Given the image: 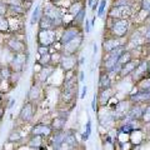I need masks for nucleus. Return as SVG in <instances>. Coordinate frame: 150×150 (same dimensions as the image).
I'll return each instance as SVG.
<instances>
[{"mask_svg":"<svg viewBox=\"0 0 150 150\" xmlns=\"http://www.w3.org/2000/svg\"><path fill=\"white\" fill-rule=\"evenodd\" d=\"M81 43H83V34L76 36V38H74L73 40L68 41L67 44L62 45V53H63V55L75 54L79 50V48L81 46Z\"/></svg>","mask_w":150,"mask_h":150,"instance_id":"0eeeda50","label":"nucleus"},{"mask_svg":"<svg viewBox=\"0 0 150 150\" xmlns=\"http://www.w3.org/2000/svg\"><path fill=\"white\" fill-rule=\"evenodd\" d=\"M35 101H31L29 100L28 103H25L24 106H23V109L20 111V114H19V118H20L24 123H29V121H31V119L34 118L35 115Z\"/></svg>","mask_w":150,"mask_h":150,"instance_id":"6e6552de","label":"nucleus"},{"mask_svg":"<svg viewBox=\"0 0 150 150\" xmlns=\"http://www.w3.org/2000/svg\"><path fill=\"white\" fill-rule=\"evenodd\" d=\"M148 75H150V65H149V69H148Z\"/></svg>","mask_w":150,"mask_h":150,"instance_id":"79ce46f5","label":"nucleus"},{"mask_svg":"<svg viewBox=\"0 0 150 150\" xmlns=\"http://www.w3.org/2000/svg\"><path fill=\"white\" fill-rule=\"evenodd\" d=\"M21 139V135L19 134V131H11V134L9 135V142L10 143H14V142H18V140Z\"/></svg>","mask_w":150,"mask_h":150,"instance_id":"72a5a7b5","label":"nucleus"},{"mask_svg":"<svg viewBox=\"0 0 150 150\" xmlns=\"http://www.w3.org/2000/svg\"><path fill=\"white\" fill-rule=\"evenodd\" d=\"M65 137H67V131L64 129L62 130H55L53 134H51V144H53L54 149H62L63 144L65 143Z\"/></svg>","mask_w":150,"mask_h":150,"instance_id":"4468645a","label":"nucleus"},{"mask_svg":"<svg viewBox=\"0 0 150 150\" xmlns=\"http://www.w3.org/2000/svg\"><path fill=\"white\" fill-rule=\"evenodd\" d=\"M85 31H86V33L90 31V24H89L88 20H85Z\"/></svg>","mask_w":150,"mask_h":150,"instance_id":"58836bf2","label":"nucleus"},{"mask_svg":"<svg viewBox=\"0 0 150 150\" xmlns=\"http://www.w3.org/2000/svg\"><path fill=\"white\" fill-rule=\"evenodd\" d=\"M38 53H39V55H44L46 53H50V46L38 45Z\"/></svg>","mask_w":150,"mask_h":150,"instance_id":"f704fd0d","label":"nucleus"},{"mask_svg":"<svg viewBox=\"0 0 150 150\" xmlns=\"http://www.w3.org/2000/svg\"><path fill=\"white\" fill-rule=\"evenodd\" d=\"M38 23H39V29H58L55 21L51 20V19H49L45 15H41Z\"/></svg>","mask_w":150,"mask_h":150,"instance_id":"412c9836","label":"nucleus"},{"mask_svg":"<svg viewBox=\"0 0 150 150\" xmlns=\"http://www.w3.org/2000/svg\"><path fill=\"white\" fill-rule=\"evenodd\" d=\"M39 14H40V6L39 5H36L35 6V10L33 11V15H31V19H30V24L31 25H34L35 23L39 21Z\"/></svg>","mask_w":150,"mask_h":150,"instance_id":"7c9ffc66","label":"nucleus"},{"mask_svg":"<svg viewBox=\"0 0 150 150\" xmlns=\"http://www.w3.org/2000/svg\"><path fill=\"white\" fill-rule=\"evenodd\" d=\"M139 6H140V9H143V10L150 13V0H140Z\"/></svg>","mask_w":150,"mask_h":150,"instance_id":"473e14b6","label":"nucleus"},{"mask_svg":"<svg viewBox=\"0 0 150 150\" xmlns=\"http://www.w3.org/2000/svg\"><path fill=\"white\" fill-rule=\"evenodd\" d=\"M85 6H86V4L84 5V3H81V1H74V3H71V5H70V8H69V13L75 15V14H78Z\"/></svg>","mask_w":150,"mask_h":150,"instance_id":"a878e982","label":"nucleus"},{"mask_svg":"<svg viewBox=\"0 0 150 150\" xmlns=\"http://www.w3.org/2000/svg\"><path fill=\"white\" fill-rule=\"evenodd\" d=\"M91 134V120L89 119L88 123H86V126H85V131L83 133V142H86V140L89 139V137H90Z\"/></svg>","mask_w":150,"mask_h":150,"instance_id":"c756f323","label":"nucleus"},{"mask_svg":"<svg viewBox=\"0 0 150 150\" xmlns=\"http://www.w3.org/2000/svg\"><path fill=\"white\" fill-rule=\"evenodd\" d=\"M139 63H140V59H133V60H130V62H128V63H125L124 65H123V68H121V70H120V73H119V76L120 78H126V76H129V75H131L133 74V71L135 69H137V67L139 65Z\"/></svg>","mask_w":150,"mask_h":150,"instance_id":"f3484780","label":"nucleus"},{"mask_svg":"<svg viewBox=\"0 0 150 150\" xmlns=\"http://www.w3.org/2000/svg\"><path fill=\"white\" fill-rule=\"evenodd\" d=\"M38 64L41 67H46V65L51 64V53H46L44 55H40V59L38 60Z\"/></svg>","mask_w":150,"mask_h":150,"instance_id":"cd10ccee","label":"nucleus"},{"mask_svg":"<svg viewBox=\"0 0 150 150\" xmlns=\"http://www.w3.org/2000/svg\"><path fill=\"white\" fill-rule=\"evenodd\" d=\"M144 38H145V40H146V43L150 41V23L144 28Z\"/></svg>","mask_w":150,"mask_h":150,"instance_id":"e433bc0d","label":"nucleus"},{"mask_svg":"<svg viewBox=\"0 0 150 150\" xmlns=\"http://www.w3.org/2000/svg\"><path fill=\"white\" fill-rule=\"evenodd\" d=\"M114 93H112V89L111 88H108V89H103V90H99V94H98V103H99L100 106H105L109 100L112 98Z\"/></svg>","mask_w":150,"mask_h":150,"instance_id":"a211bd4d","label":"nucleus"},{"mask_svg":"<svg viewBox=\"0 0 150 150\" xmlns=\"http://www.w3.org/2000/svg\"><path fill=\"white\" fill-rule=\"evenodd\" d=\"M28 60V54L25 53H16L15 56H14L13 62L10 63V68L13 69V71H20L23 69V67L26 64Z\"/></svg>","mask_w":150,"mask_h":150,"instance_id":"ddd939ff","label":"nucleus"},{"mask_svg":"<svg viewBox=\"0 0 150 150\" xmlns=\"http://www.w3.org/2000/svg\"><path fill=\"white\" fill-rule=\"evenodd\" d=\"M110 74H108L105 71H103L100 74V78H99V90H103V89H108V88H111V79L109 76Z\"/></svg>","mask_w":150,"mask_h":150,"instance_id":"4be33fe9","label":"nucleus"},{"mask_svg":"<svg viewBox=\"0 0 150 150\" xmlns=\"http://www.w3.org/2000/svg\"><path fill=\"white\" fill-rule=\"evenodd\" d=\"M142 120L144 124H150V103L144 106V112H143Z\"/></svg>","mask_w":150,"mask_h":150,"instance_id":"c85d7f7f","label":"nucleus"},{"mask_svg":"<svg viewBox=\"0 0 150 150\" xmlns=\"http://www.w3.org/2000/svg\"><path fill=\"white\" fill-rule=\"evenodd\" d=\"M54 65L50 64V65H46V67H41V70L38 71V79H39L40 83H45L48 80V78L53 74V70H54Z\"/></svg>","mask_w":150,"mask_h":150,"instance_id":"6ab92c4d","label":"nucleus"},{"mask_svg":"<svg viewBox=\"0 0 150 150\" xmlns=\"http://www.w3.org/2000/svg\"><path fill=\"white\" fill-rule=\"evenodd\" d=\"M65 123H67V119L62 118V116H58V118L53 119V121H51L50 125H51V128H53L54 130H62V129H64Z\"/></svg>","mask_w":150,"mask_h":150,"instance_id":"393cba45","label":"nucleus"},{"mask_svg":"<svg viewBox=\"0 0 150 150\" xmlns=\"http://www.w3.org/2000/svg\"><path fill=\"white\" fill-rule=\"evenodd\" d=\"M130 19H115L108 16L106 30L110 36L123 39L130 34Z\"/></svg>","mask_w":150,"mask_h":150,"instance_id":"f257e3e1","label":"nucleus"},{"mask_svg":"<svg viewBox=\"0 0 150 150\" xmlns=\"http://www.w3.org/2000/svg\"><path fill=\"white\" fill-rule=\"evenodd\" d=\"M78 64V59L75 54L71 55H63L62 58V62H60V67L64 71H70V70H74L75 67Z\"/></svg>","mask_w":150,"mask_h":150,"instance_id":"2eb2a0df","label":"nucleus"},{"mask_svg":"<svg viewBox=\"0 0 150 150\" xmlns=\"http://www.w3.org/2000/svg\"><path fill=\"white\" fill-rule=\"evenodd\" d=\"M149 62L148 60H140L139 65L137 67V69L133 71L131 74V76H133V80L135 83H138L139 80H142L144 76H146L148 75V69H149Z\"/></svg>","mask_w":150,"mask_h":150,"instance_id":"9d476101","label":"nucleus"},{"mask_svg":"<svg viewBox=\"0 0 150 150\" xmlns=\"http://www.w3.org/2000/svg\"><path fill=\"white\" fill-rule=\"evenodd\" d=\"M40 94H41L40 86L38 85V84H34V85L30 88V90H29V94H28V99L31 100V101H36L38 99H39Z\"/></svg>","mask_w":150,"mask_h":150,"instance_id":"5701e85b","label":"nucleus"},{"mask_svg":"<svg viewBox=\"0 0 150 150\" xmlns=\"http://www.w3.org/2000/svg\"><path fill=\"white\" fill-rule=\"evenodd\" d=\"M38 45L51 46L56 41V29H39L36 35Z\"/></svg>","mask_w":150,"mask_h":150,"instance_id":"7ed1b4c3","label":"nucleus"},{"mask_svg":"<svg viewBox=\"0 0 150 150\" xmlns=\"http://www.w3.org/2000/svg\"><path fill=\"white\" fill-rule=\"evenodd\" d=\"M50 3H53V4H55V3H59V1H62V0H49Z\"/></svg>","mask_w":150,"mask_h":150,"instance_id":"a19ab883","label":"nucleus"},{"mask_svg":"<svg viewBox=\"0 0 150 150\" xmlns=\"http://www.w3.org/2000/svg\"><path fill=\"white\" fill-rule=\"evenodd\" d=\"M79 35H81V28L79 25H68L65 29L63 30L62 35L59 38V43L64 45L67 44L68 41L73 40L74 38H76Z\"/></svg>","mask_w":150,"mask_h":150,"instance_id":"423d86ee","label":"nucleus"},{"mask_svg":"<svg viewBox=\"0 0 150 150\" xmlns=\"http://www.w3.org/2000/svg\"><path fill=\"white\" fill-rule=\"evenodd\" d=\"M43 15L48 16L49 19H51V20H54L55 24H56V28H60V26L64 25V23H63V11L53 3H50V4H48V5L44 6Z\"/></svg>","mask_w":150,"mask_h":150,"instance_id":"39448f33","label":"nucleus"},{"mask_svg":"<svg viewBox=\"0 0 150 150\" xmlns=\"http://www.w3.org/2000/svg\"><path fill=\"white\" fill-rule=\"evenodd\" d=\"M44 137H40V135H31L30 139L28 140V145L31 148V149H45V146H43L44 143Z\"/></svg>","mask_w":150,"mask_h":150,"instance_id":"aec40b11","label":"nucleus"},{"mask_svg":"<svg viewBox=\"0 0 150 150\" xmlns=\"http://www.w3.org/2000/svg\"><path fill=\"white\" fill-rule=\"evenodd\" d=\"M130 104H131V101L126 100V101H119L118 104L115 105L114 110H112V115H114L115 120L116 119H123L129 114V110L131 108Z\"/></svg>","mask_w":150,"mask_h":150,"instance_id":"1a4fd4ad","label":"nucleus"},{"mask_svg":"<svg viewBox=\"0 0 150 150\" xmlns=\"http://www.w3.org/2000/svg\"><path fill=\"white\" fill-rule=\"evenodd\" d=\"M54 129L51 128V125H45V124H36L30 129V135H40V137L49 138L51 134L54 133Z\"/></svg>","mask_w":150,"mask_h":150,"instance_id":"f8f14e48","label":"nucleus"},{"mask_svg":"<svg viewBox=\"0 0 150 150\" xmlns=\"http://www.w3.org/2000/svg\"><path fill=\"white\" fill-rule=\"evenodd\" d=\"M8 14V5L4 0H0V15H6Z\"/></svg>","mask_w":150,"mask_h":150,"instance_id":"c9c22d12","label":"nucleus"},{"mask_svg":"<svg viewBox=\"0 0 150 150\" xmlns=\"http://www.w3.org/2000/svg\"><path fill=\"white\" fill-rule=\"evenodd\" d=\"M133 15V4H130V5H112L110 11L108 13V16L115 19H130Z\"/></svg>","mask_w":150,"mask_h":150,"instance_id":"20e7f679","label":"nucleus"},{"mask_svg":"<svg viewBox=\"0 0 150 150\" xmlns=\"http://www.w3.org/2000/svg\"><path fill=\"white\" fill-rule=\"evenodd\" d=\"M121 45H124V43L121 41L120 38H115V36H110V35H108L106 39H104V41H103V49H104L105 54L110 53V51L119 48Z\"/></svg>","mask_w":150,"mask_h":150,"instance_id":"9b49d317","label":"nucleus"},{"mask_svg":"<svg viewBox=\"0 0 150 150\" xmlns=\"http://www.w3.org/2000/svg\"><path fill=\"white\" fill-rule=\"evenodd\" d=\"M19 1H25V0H19Z\"/></svg>","mask_w":150,"mask_h":150,"instance_id":"c03bdc74","label":"nucleus"},{"mask_svg":"<svg viewBox=\"0 0 150 150\" xmlns=\"http://www.w3.org/2000/svg\"><path fill=\"white\" fill-rule=\"evenodd\" d=\"M8 48L14 53H26V43H24L23 40H19L18 38H13L6 41Z\"/></svg>","mask_w":150,"mask_h":150,"instance_id":"dca6fc26","label":"nucleus"},{"mask_svg":"<svg viewBox=\"0 0 150 150\" xmlns=\"http://www.w3.org/2000/svg\"><path fill=\"white\" fill-rule=\"evenodd\" d=\"M105 6H106V0H101V1L99 3V9H98V14H96V16L101 18L103 15H104Z\"/></svg>","mask_w":150,"mask_h":150,"instance_id":"2f4dec72","label":"nucleus"},{"mask_svg":"<svg viewBox=\"0 0 150 150\" xmlns=\"http://www.w3.org/2000/svg\"><path fill=\"white\" fill-rule=\"evenodd\" d=\"M86 90H88V88L84 85V86H83V93H81V95H80L81 99H84V98H85V95H86Z\"/></svg>","mask_w":150,"mask_h":150,"instance_id":"4c0bfd02","label":"nucleus"},{"mask_svg":"<svg viewBox=\"0 0 150 150\" xmlns=\"http://www.w3.org/2000/svg\"><path fill=\"white\" fill-rule=\"evenodd\" d=\"M10 30L9 19L5 15H0V33H8Z\"/></svg>","mask_w":150,"mask_h":150,"instance_id":"bb28decb","label":"nucleus"},{"mask_svg":"<svg viewBox=\"0 0 150 150\" xmlns=\"http://www.w3.org/2000/svg\"><path fill=\"white\" fill-rule=\"evenodd\" d=\"M146 45H148V48H150V41H148V43H146Z\"/></svg>","mask_w":150,"mask_h":150,"instance_id":"37998d69","label":"nucleus"},{"mask_svg":"<svg viewBox=\"0 0 150 150\" xmlns=\"http://www.w3.org/2000/svg\"><path fill=\"white\" fill-rule=\"evenodd\" d=\"M93 4H94V0H89V1H88V5L89 6H93Z\"/></svg>","mask_w":150,"mask_h":150,"instance_id":"ea45409f","label":"nucleus"},{"mask_svg":"<svg viewBox=\"0 0 150 150\" xmlns=\"http://www.w3.org/2000/svg\"><path fill=\"white\" fill-rule=\"evenodd\" d=\"M76 135H75V133H73V130L70 131H67V137H65V143L69 148H75L76 146Z\"/></svg>","mask_w":150,"mask_h":150,"instance_id":"b1692460","label":"nucleus"},{"mask_svg":"<svg viewBox=\"0 0 150 150\" xmlns=\"http://www.w3.org/2000/svg\"><path fill=\"white\" fill-rule=\"evenodd\" d=\"M126 50H128V48H126V45L124 44V45L119 46V48L114 49L112 51H110V53H106L104 55V59H103V71L110 74L111 70L114 69V67L118 64L119 58L121 56V54H123L124 51H126Z\"/></svg>","mask_w":150,"mask_h":150,"instance_id":"f03ea898","label":"nucleus"}]
</instances>
